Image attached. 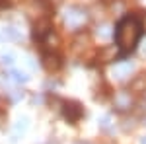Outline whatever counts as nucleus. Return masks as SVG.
<instances>
[{
    "instance_id": "f257e3e1",
    "label": "nucleus",
    "mask_w": 146,
    "mask_h": 144,
    "mask_svg": "<svg viewBox=\"0 0 146 144\" xmlns=\"http://www.w3.org/2000/svg\"><path fill=\"white\" fill-rule=\"evenodd\" d=\"M142 35V25L135 16H125L115 27V43L121 55H127L135 51V47L140 41Z\"/></svg>"
},
{
    "instance_id": "f03ea898",
    "label": "nucleus",
    "mask_w": 146,
    "mask_h": 144,
    "mask_svg": "<svg viewBox=\"0 0 146 144\" xmlns=\"http://www.w3.org/2000/svg\"><path fill=\"white\" fill-rule=\"evenodd\" d=\"M86 20H88V14H86V10H82V8L72 6V8H68L64 12V25H66L68 29H80L86 23Z\"/></svg>"
},
{
    "instance_id": "7ed1b4c3",
    "label": "nucleus",
    "mask_w": 146,
    "mask_h": 144,
    "mask_svg": "<svg viewBox=\"0 0 146 144\" xmlns=\"http://www.w3.org/2000/svg\"><path fill=\"white\" fill-rule=\"evenodd\" d=\"M84 115V109L78 101H66L64 103V117L68 119V123H76L80 121V117Z\"/></svg>"
},
{
    "instance_id": "20e7f679",
    "label": "nucleus",
    "mask_w": 146,
    "mask_h": 144,
    "mask_svg": "<svg viewBox=\"0 0 146 144\" xmlns=\"http://www.w3.org/2000/svg\"><path fill=\"white\" fill-rule=\"evenodd\" d=\"M49 33H51V22H49V18L37 20L33 25V37L35 39H45Z\"/></svg>"
},
{
    "instance_id": "39448f33",
    "label": "nucleus",
    "mask_w": 146,
    "mask_h": 144,
    "mask_svg": "<svg viewBox=\"0 0 146 144\" xmlns=\"http://www.w3.org/2000/svg\"><path fill=\"white\" fill-rule=\"evenodd\" d=\"M133 68H135L133 62H119V64H115V66H113L111 74H113V78H117V80H125V78L131 76Z\"/></svg>"
},
{
    "instance_id": "423d86ee",
    "label": "nucleus",
    "mask_w": 146,
    "mask_h": 144,
    "mask_svg": "<svg viewBox=\"0 0 146 144\" xmlns=\"http://www.w3.org/2000/svg\"><path fill=\"white\" fill-rule=\"evenodd\" d=\"M43 66H45L49 72H56V70L60 68V58L56 55L47 53V55H43Z\"/></svg>"
},
{
    "instance_id": "0eeeda50",
    "label": "nucleus",
    "mask_w": 146,
    "mask_h": 144,
    "mask_svg": "<svg viewBox=\"0 0 146 144\" xmlns=\"http://www.w3.org/2000/svg\"><path fill=\"white\" fill-rule=\"evenodd\" d=\"M115 107L117 109H129L131 107V94H127V92H119V94H115Z\"/></svg>"
},
{
    "instance_id": "6e6552de",
    "label": "nucleus",
    "mask_w": 146,
    "mask_h": 144,
    "mask_svg": "<svg viewBox=\"0 0 146 144\" xmlns=\"http://www.w3.org/2000/svg\"><path fill=\"white\" fill-rule=\"evenodd\" d=\"M131 92H136V94H142L146 92V72L136 76L133 82H131Z\"/></svg>"
},
{
    "instance_id": "1a4fd4ad",
    "label": "nucleus",
    "mask_w": 146,
    "mask_h": 144,
    "mask_svg": "<svg viewBox=\"0 0 146 144\" xmlns=\"http://www.w3.org/2000/svg\"><path fill=\"white\" fill-rule=\"evenodd\" d=\"M100 60H101V62H109V60H115V47H105V49H101Z\"/></svg>"
},
{
    "instance_id": "9d476101",
    "label": "nucleus",
    "mask_w": 146,
    "mask_h": 144,
    "mask_svg": "<svg viewBox=\"0 0 146 144\" xmlns=\"http://www.w3.org/2000/svg\"><path fill=\"white\" fill-rule=\"evenodd\" d=\"M10 78L14 80V82H18V84H25V82L29 80V76H27L25 72H22V70H16V68H12V70H10Z\"/></svg>"
},
{
    "instance_id": "9b49d317",
    "label": "nucleus",
    "mask_w": 146,
    "mask_h": 144,
    "mask_svg": "<svg viewBox=\"0 0 146 144\" xmlns=\"http://www.w3.org/2000/svg\"><path fill=\"white\" fill-rule=\"evenodd\" d=\"M4 35L12 39V41H16V39H20V31L14 27V25H8V27H4Z\"/></svg>"
},
{
    "instance_id": "f8f14e48",
    "label": "nucleus",
    "mask_w": 146,
    "mask_h": 144,
    "mask_svg": "<svg viewBox=\"0 0 146 144\" xmlns=\"http://www.w3.org/2000/svg\"><path fill=\"white\" fill-rule=\"evenodd\" d=\"M2 64L12 66V64H14V55H12V53H4V55H2Z\"/></svg>"
},
{
    "instance_id": "ddd939ff",
    "label": "nucleus",
    "mask_w": 146,
    "mask_h": 144,
    "mask_svg": "<svg viewBox=\"0 0 146 144\" xmlns=\"http://www.w3.org/2000/svg\"><path fill=\"white\" fill-rule=\"evenodd\" d=\"M25 129H27V119H20V121H18V125H16V133H20V131H25Z\"/></svg>"
},
{
    "instance_id": "4468645a",
    "label": "nucleus",
    "mask_w": 146,
    "mask_h": 144,
    "mask_svg": "<svg viewBox=\"0 0 146 144\" xmlns=\"http://www.w3.org/2000/svg\"><path fill=\"white\" fill-rule=\"evenodd\" d=\"M98 35L105 39V37H109V35H111V31H109V27H101V31H100V29H98Z\"/></svg>"
},
{
    "instance_id": "2eb2a0df",
    "label": "nucleus",
    "mask_w": 146,
    "mask_h": 144,
    "mask_svg": "<svg viewBox=\"0 0 146 144\" xmlns=\"http://www.w3.org/2000/svg\"><path fill=\"white\" fill-rule=\"evenodd\" d=\"M109 121H111V117H109V115L101 117V127H103V129H107V127H109Z\"/></svg>"
},
{
    "instance_id": "dca6fc26",
    "label": "nucleus",
    "mask_w": 146,
    "mask_h": 144,
    "mask_svg": "<svg viewBox=\"0 0 146 144\" xmlns=\"http://www.w3.org/2000/svg\"><path fill=\"white\" fill-rule=\"evenodd\" d=\"M18 2H20V0H6V4H8V6H14V4H18Z\"/></svg>"
},
{
    "instance_id": "f3484780",
    "label": "nucleus",
    "mask_w": 146,
    "mask_h": 144,
    "mask_svg": "<svg viewBox=\"0 0 146 144\" xmlns=\"http://www.w3.org/2000/svg\"><path fill=\"white\" fill-rule=\"evenodd\" d=\"M142 55H146V45H144V47H142Z\"/></svg>"
},
{
    "instance_id": "a211bd4d",
    "label": "nucleus",
    "mask_w": 146,
    "mask_h": 144,
    "mask_svg": "<svg viewBox=\"0 0 146 144\" xmlns=\"http://www.w3.org/2000/svg\"><path fill=\"white\" fill-rule=\"evenodd\" d=\"M142 144H146V136H144V138H142Z\"/></svg>"
},
{
    "instance_id": "6ab92c4d",
    "label": "nucleus",
    "mask_w": 146,
    "mask_h": 144,
    "mask_svg": "<svg viewBox=\"0 0 146 144\" xmlns=\"http://www.w3.org/2000/svg\"><path fill=\"white\" fill-rule=\"evenodd\" d=\"M144 29H146V16H144Z\"/></svg>"
},
{
    "instance_id": "aec40b11",
    "label": "nucleus",
    "mask_w": 146,
    "mask_h": 144,
    "mask_svg": "<svg viewBox=\"0 0 146 144\" xmlns=\"http://www.w3.org/2000/svg\"><path fill=\"white\" fill-rule=\"evenodd\" d=\"M76 144H88V142H76Z\"/></svg>"
}]
</instances>
